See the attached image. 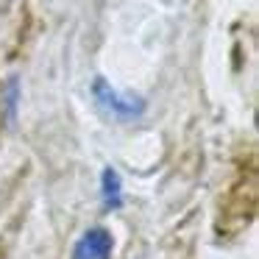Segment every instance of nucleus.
I'll return each mask as SVG.
<instances>
[{"mask_svg":"<svg viewBox=\"0 0 259 259\" xmlns=\"http://www.w3.org/2000/svg\"><path fill=\"white\" fill-rule=\"evenodd\" d=\"M6 101H9V117H14V109H17V78H12V81H9Z\"/></svg>","mask_w":259,"mask_h":259,"instance_id":"20e7f679","label":"nucleus"},{"mask_svg":"<svg viewBox=\"0 0 259 259\" xmlns=\"http://www.w3.org/2000/svg\"><path fill=\"white\" fill-rule=\"evenodd\" d=\"M114 237L106 226H92L75 240L70 259H112Z\"/></svg>","mask_w":259,"mask_h":259,"instance_id":"f03ea898","label":"nucleus"},{"mask_svg":"<svg viewBox=\"0 0 259 259\" xmlns=\"http://www.w3.org/2000/svg\"><path fill=\"white\" fill-rule=\"evenodd\" d=\"M92 98H95L98 109L103 114H109L112 120H120V123H131V120H140L145 114L148 103L142 95H134V92H120L109 84L106 78H95L92 81Z\"/></svg>","mask_w":259,"mask_h":259,"instance_id":"f257e3e1","label":"nucleus"},{"mask_svg":"<svg viewBox=\"0 0 259 259\" xmlns=\"http://www.w3.org/2000/svg\"><path fill=\"white\" fill-rule=\"evenodd\" d=\"M123 179L112 164H106L101 170V206L106 212H117L123 209Z\"/></svg>","mask_w":259,"mask_h":259,"instance_id":"7ed1b4c3","label":"nucleus"}]
</instances>
